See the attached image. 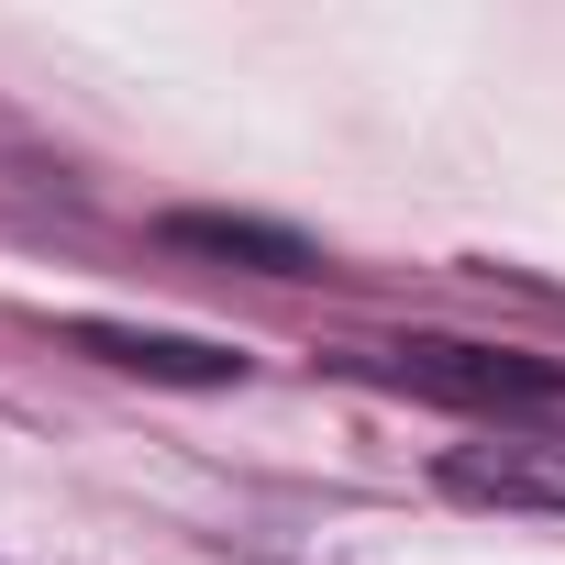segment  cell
Instances as JSON below:
<instances>
[{
	"mask_svg": "<svg viewBox=\"0 0 565 565\" xmlns=\"http://www.w3.org/2000/svg\"><path fill=\"white\" fill-rule=\"evenodd\" d=\"M167 244H200V255H244L266 277H300L311 244L300 233H277V222H233V211H167Z\"/></svg>",
	"mask_w": 565,
	"mask_h": 565,
	"instance_id": "4",
	"label": "cell"
},
{
	"mask_svg": "<svg viewBox=\"0 0 565 565\" xmlns=\"http://www.w3.org/2000/svg\"><path fill=\"white\" fill-rule=\"evenodd\" d=\"M377 377H399V388H433V399H565V366H543V355H488V344H399V355H377Z\"/></svg>",
	"mask_w": 565,
	"mask_h": 565,
	"instance_id": "1",
	"label": "cell"
},
{
	"mask_svg": "<svg viewBox=\"0 0 565 565\" xmlns=\"http://www.w3.org/2000/svg\"><path fill=\"white\" fill-rule=\"evenodd\" d=\"M78 344L122 377H167V388H233L244 355L233 344H200V333H134V322H78Z\"/></svg>",
	"mask_w": 565,
	"mask_h": 565,
	"instance_id": "2",
	"label": "cell"
},
{
	"mask_svg": "<svg viewBox=\"0 0 565 565\" xmlns=\"http://www.w3.org/2000/svg\"><path fill=\"white\" fill-rule=\"evenodd\" d=\"M444 488L477 499V510H565V455H532V444H455V455H444Z\"/></svg>",
	"mask_w": 565,
	"mask_h": 565,
	"instance_id": "3",
	"label": "cell"
}]
</instances>
